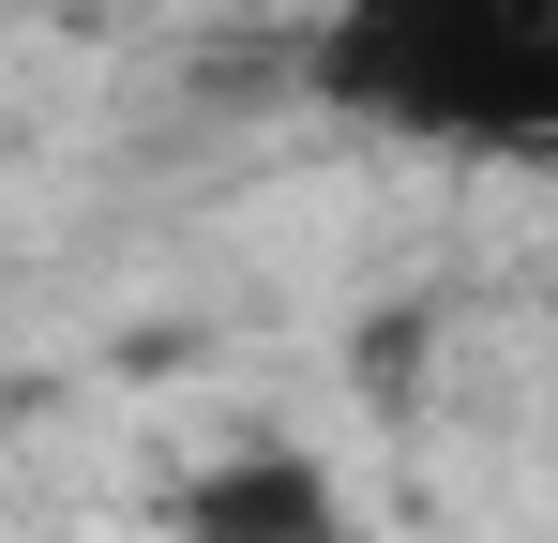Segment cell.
Wrapping results in <instances>:
<instances>
[{"instance_id": "obj_1", "label": "cell", "mask_w": 558, "mask_h": 543, "mask_svg": "<svg viewBox=\"0 0 558 543\" xmlns=\"http://www.w3.org/2000/svg\"><path fill=\"white\" fill-rule=\"evenodd\" d=\"M317 90L392 136L529 152L558 136V0H332Z\"/></svg>"}, {"instance_id": "obj_2", "label": "cell", "mask_w": 558, "mask_h": 543, "mask_svg": "<svg viewBox=\"0 0 558 543\" xmlns=\"http://www.w3.org/2000/svg\"><path fill=\"white\" fill-rule=\"evenodd\" d=\"M332 529V468L317 452H227L182 483V543H317Z\"/></svg>"}, {"instance_id": "obj_3", "label": "cell", "mask_w": 558, "mask_h": 543, "mask_svg": "<svg viewBox=\"0 0 558 543\" xmlns=\"http://www.w3.org/2000/svg\"><path fill=\"white\" fill-rule=\"evenodd\" d=\"M317 543H348V514H332V529H317Z\"/></svg>"}]
</instances>
